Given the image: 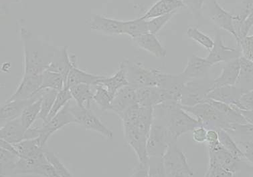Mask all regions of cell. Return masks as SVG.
<instances>
[{
    "label": "cell",
    "mask_w": 253,
    "mask_h": 177,
    "mask_svg": "<svg viewBox=\"0 0 253 177\" xmlns=\"http://www.w3.org/2000/svg\"><path fill=\"white\" fill-rule=\"evenodd\" d=\"M120 118L124 127L125 140L135 152L138 163L148 165L146 146L154 122V107L133 105Z\"/></svg>",
    "instance_id": "obj_1"
},
{
    "label": "cell",
    "mask_w": 253,
    "mask_h": 177,
    "mask_svg": "<svg viewBox=\"0 0 253 177\" xmlns=\"http://www.w3.org/2000/svg\"><path fill=\"white\" fill-rule=\"evenodd\" d=\"M20 36L24 50L23 75L42 74L53 59L56 47L35 38L33 33L24 27L21 28Z\"/></svg>",
    "instance_id": "obj_2"
},
{
    "label": "cell",
    "mask_w": 253,
    "mask_h": 177,
    "mask_svg": "<svg viewBox=\"0 0 253 177\" xmlns=\"http://www.w3.org/2000/svg\"><path fill=\"white\" fill-rule=\"evenodd\" d=\"M154 123L166 126L176 140L201 125L199 120L189 114L182 105L173 101H164L154 107Z\"/></svg>",
    "instance_id": "obj_3"
},
{
    "label": "cell",
    "mask_w": 253,
    "mask_h": 177,
    "mask_svg": "<svg viewBox=\"0 0 253 177\" xmlns=\"http://www.w3.org/2000/svg\"><path fill=\"white\" fill-rule=\"evenodd\" d=\"M182 107L187 112L197 118L201 125L208 130L214 129L218 131V129H222L226 131L228 126L233 124L228 123L222 113L209 101L207 100L205 102L192 107Z\"/></svg>",
    "instance_id": "obj_4"
},
{
    "label": "cell",
    "mask_w": 253,
    "mask_h": 177,
    "mask_svg": "<svg viewBox=\"0 0 253 177\" xmlns=\"http://www.w3.org/2000/svg\"><path fill=\"white\" fill-rule=\"evenodd\" d=\"M214 80L209 77L189 80L184 85L179 103L184 107H192L207 100L213 89Z\"/></svg>",
    "instance_id": "obj_5"
},
{
    "label": "cell",
    "mask_w": 253,
    "mask_h": 177,
    "mask_svg": "<svg viewBox=\"0 0 253 177\" xmlns=\"http://www.w3.org/2000/svg\"><path fill=\"white\" fill-rule=\"evenodd\" d=\"M168 128L153 122L147 141V152L149 158H163L171 145L177 143Z\"/></svg>",
    "instance_id": "obj_6"
},
{
    "label": "cell",
    "mask_w": 253,
    "mask_h": 177,
    "mask_svg": "<svg viewBox=\"0 0 253 177\" xmlns=\"http://www.w3.org/2000/svg\"><path fill=\"white\" fill-rule=\"evenodd\" d=\"M124 61L130 86L135 88L158 86V77L161 72L160 69L147 68L141 63H132L128 59Z\"/></svg>",
    "instance_id": "obj_7"
},
{
    "label": "cell",
    "mask_w": 253,
    "mask_h": 177,
    "mask_svg": "<svg viewBox=\"0 0 253 177\" xmlns=\"http://www.w3.org/2000/svg\"><path fill=\"white\" fill-rule=\"evenodd\" d=\"M166 177H193L194 171L176 143L171 145L163 157Z\"/></svg>",
    "instance_id": "obj_8"
},
{
    "label": "cell",
    "mask_w": 253,
    "mask_h": 177,
    "mask_svg": "<svg viewBox=\"0 0 253 177\" xmlns=\"http://www.w3.org/2000/svg\"><path fill=\"white\" fill-rule=\"evenodd\" d=\"M234 28L237 33V41L248 35L249 31L253 27V0H243L233 12Z\"/></svg>",
    "instance_id": "obj_9"
},
{
    "label": "cell",
    "mask_w": 253,
    "mask_h": 177,
    "mask_svg": "<svg viewBox=\"0 0 253 177\" xmlns=\"http://www.w3.org/2000/svg\"><path fill=\"white\" fill-rule=\"evenodd\" d=\"M70 102L61 111H60L55 116L48 121L44 122L41 127V134L38 137L40 145L44 147L48 139L55 132L71 123H77V120L72 114Z\"/></svg>",
    "instance_id": "obj_10"
},
{
    "label": "cell",
    "mask_w": 253,
    "mask_h": 177,
    "mask_svg": "<svg viewBox=\"0 0 253 177\" xmlns=\"http://www.w3.org/2000/svg\"><path fill=\"white\" fill-rule=\"evenodd\" d=\"M70 108L72 114L76 118L77 123L83 126L86 130L99 133L105 138L113 139V132L102 123L101 120L94 114L91 109L82 108L77 105L70 106Z\"/></svg>",
    "instance_id": "obj_11"
},
{
    "label": "cell",
    "mask_w": 253,
    "mask_h": 177,
    "mask_svg": "<svg viewBox=\"0 0 253 177\" xmlns=\"http://www.w3.org/2000/svg\"><path fill=\"white\" fill-rule=\"evenodd\" d=\"M187 82L188 80L181 73L169 74L161 71L158 77V87L161 88L165 101H173L179 103L183 88Z\"/></svg>",
    "instance_id": "obj_12"
},
{
    "label": "cell",
    "mask_w": 253,
    "mask_h": 177,
    "mask_svg": "<svg viewBox=\"0 0 253 177\" xmlns=\"http://www.w3.org/2000/svg\"><path fill=\"white\" fill-rule=\"evenodd\" d=\"M214 46L210 51L209 55L206 59L212 64V65L217 63L225 62L227 63L232 60L239 59L242 56L241 50L230 48L225 46L222 39V34L219 29L215 32V39Z\"/></svg>",
    "instance_id": "obj_13"
},
{
    "label": "cell",
    "mask_w": 253,
    "mask_h": 177,
    "mask_svg": "<svg viewBox=\"0 0 253 177\" xmlns=\"http://www.w3.org/2000/svg\"><path fill=\"white\" fill-rule=\"evenodd\" d=\"M209 148V163L214 164L236 174L241 169L242 161L237 159L219 143L217 146Z\"/></svg>",
    "instance_id": "obj_14"
},
{
    "label": "cell",
    "mask_w": 253,
    "mask_h": 177,
    "mask_svg": "<svg viewBox=\"0 0 253 177\" xmlns=\"http://www.w3.org/2000/svg\"><path fill=\"white\" fill-rule=\"evenodd\" d=\"M209 18L219 29L228 32L237 41V35L233 26V15L221 6L217 0H208Z\"/></svg>",
    "instance_id": "obj_15"
},
{
    "label": "cell",
    "mask_w": 253,
    "mask_h": 177,
    "mask_svg": "<svg viewBox=\"0 0 253 177\" xmlns=\"http://www.w3.org/2000/svg\"><path fill=\"white\" fill-rule=\"evenodd\" d=\"M42 91H39L37 95L33 98L26 100H13L7 101L5 104L1 106V112H0V120L1 125H4L7 122L16 119L20 118L24 109L32 103L38 100L42 97Z\"/></svg>",
    "instance_id": "obj_16"
},
{
    "label": "cell",
    "mask_w": 253,
    "mask_h": 177,
    "mask_svg": "<svg viewBox=\"0 0 253 177\" xmlns=\"http://www.w3.org/2000/svg\"><path fill=\"white\" fill-rule=\"evenodd\" d=\"M123 24L124 21L114 20L98 14L92 15L88 22V25L92 30L110 36L124 34Z\"/></svg>",
    "instance_id": "obj_17"
},
{
    "label": "cell",
    "mask_w": 253,
    "mask_h": 177,
    "mask_svg": "<svg viewBox=\"0 0 253 177\" xmlns=\"http://www.w3.org/2000/svg\"><path fill=\"white\" fill-rule=\"evenodd\" d=\"M137 105L135 88L129 86L124 87L115 94L109 112L114 113L119 117L133 105Z\"/></svg>",
    "instance_id": "obj_18"
},
{
    "label": "cell",
    "mask_w": 253,
    "mask_h": 177,
    "mask_svg": "<svg viewBox=\"0 0 253 177\" xmlns=\"http://www.w3.org/2000/svg\"><path fill=\"white\" fill-rule=\"evenodd\" d=\"M42 75H26L22 77L18 88L7 101L26 100L33 98L40 91Z\"/></svg>",
    "instance_id": "obj_19"
},
{
    "label": "cell",
    "mask_w": 253,
    "mask_h": 177,
    "mask_svg": "<svg viewBox=\"0 0 253 177\" xmlns=\"http://www.w3.org/2000/svg\"><path fill=\"white\" fill-rule=\"evenodd\" d=\"M212 66L206 58L192 55L188 58L186 67L181 73L188 81L205 78L209 77L208 75Z\"/></svg>",
    "instance_id": "obj_20"
},
{
    "label": "cell",
    "mask_w": 253,
    "mask_h": 177,
    "mask_svg": "<svg viewBox=\"0 0 253 177\" xmlns=\"http://www.w3.org/2000/svg\"><path fill=\"white\" fill-rule=\"evenodd\" d=\"M248 90L237 86H224L213 88L208 95L207 99L225 103L230 106H236L241 96Z\"/></svg>",
    "instance_id": "obj_21"
},
{
    "label": "cell",
    "mask_w": 253,
    "mask_h": 177,
    "mask_svg": "<svg viewBox=\"0 0 253 177\" xmlns=\"http://www.w3.org/2000/svg\"><path fill=\"white\" fill-rule=\"evenodd\" d=\"M68 49L67 46L62 48H56L53 59L48 69V70L62 75L65 82L74 63L77 61V58L74 55L69 56Z\"/></svg>",
    "instance_id": "obj_22"
},
{
    "label": "cell",
    "mask_w": 253,
    "mask_h": 177,
    "mask_svg": "<svg viewBox=\"0 0 253 177\" xmlns=\"http://www.w3.org/2000/svg\"><path fill=\"white\" fill-rule=\"evenodd\" d=\"M132 41L136 46L152 54L158 59L165 58L167 55V51L162 46L156 35L153 34L150 32L137 38L133 39Z\"/></svg>",
    "instance_id": "obj_23"
},
{
    "label": "cell",
    "mask_w": 253,
    "mask_h": 177,
    "mask_svg": "<svg viewBox=\"0 0 253 177\" xmlns=\"http://www.w3.org/2000/svg\"><path fill=\"white\" fill-rule=\"evenodd\" d=\"M137 104L141 107H154L165 101L161 88L158 86L135 88Z\"/></svg>",
    "instance_id": "obj_24"
},
{
    "label": "cell",
    "mask_w": 253,
    "mask_h": 177,
    "mask_svg": "<svg viewBox=\"0 0 253 177\" xmlns=\"http://www.w3.org/2000/svg\"><path fill=\"white\" fill-rule=\"evenodd\" d=\"M240 69L239 58L226 63L222 67L220 75L214 80L213 88L224 86H233L237 85Z\"/></svg>",
    "instance_id": "obj_25"
},
{
    "label": "cell",
    "mask_w": 253,
    "mask_h": 177,
    "mask_svg": "<svg viewBox=\"0 0 253 177\" xmlns=\"http://www.w3.org/2000/svg\"><path fill=\"white\" fill-rule=\"evenodd\" d=\"M27 129L22 125L20 118L7 122L0 129V139H3L13 145L25 140Z\"/></svg>",
    "instance_id": "obj_26"
},
{
    "label": "cell",
    "mask_w": 253,
    "mask_h": 177,
    "mask_svg": "<svg viewBox=\"0 0 253 177\" xmlns=\"http://www.w3.org/2000/svg\"><path fill=\"white\" fill-rule=\"evenodd\" d=\"M184 7L182 0H158L141 18L145 20L177 12Z\"/></svg>",
    "instance_id": "obj_27"
},
{
    "label": "cell",
    "mask_w": 253,
    "mask_h": 177,
    "mask_svg": "<svg viewBox=\"0 0 253 177\" xmlns=\"http://www.w3.org/2000/svg\"><path fill=\"white\" fill-rule=\"evenodd\" d=\"M104 76L91 74L79 69L77 61L73 64L66 80L65 87L68 88L79 84H86L94 86L97 85Z\"/></svg>",
    "instance_id": "obj_28"
},
{
    "label": "cell",
    "mask_w": 253,
    "mask_h": 177,
    "mask_svg": "<svg viewBox=\"0 0 253 177\" xmlns=\"http://www.w3.org/2000/svg\"><path fill=\"white\" fill-rule=\"evenodd\" d=\"M98 84L105 87L109 93L114 97L119 90L124 87L129 86L124 61H123L120 63V68L114 75L109 77L104 76Z\"/></svg>",
    "instance_id": "obj_29"
},
{
    "label": "cell",
    "mask_w": 253,
    "mask_h": 177,
    "mask_svg": "<svg viewBox=\"0 0 253 177\" xmlns=\"http://www.w3.org/2000/svg\"><path fill=\"white\" fill-rule=\"evenodd\" d=\"M91 86L86 84H79L69 88L73 99L76 101L77 105L82 108L90 109L93 101L94 92Z\"/></svg>",
    "instance_id": "obj_30"
},
{
    "label": "cell",
    "mask_w": 253,
    "mask_h": 177,
    "mask_svg": "<svg viewBox=\"0 0 253 177\" xmlns=\"http://www.w3.org/2000/svg\"><path fill=\"white\" fill-rule=\"evenodd\" d=\"M240 73L236 86L246 90L253 89V61L241 56L239 58Z\"/></svg>",
    "instance_id": "obj_31"
},
{
    "label": "cell",
    "mask_w": 253,
    "mask_h": 177,
    "mask_svg": "<svg viewBox=\"0 0 253 177\" xmlns=\"http://www.w3.org/2000/svg\"><path fill=\"white\" fill-rule=\"evenodd\" d=\"M18 152L19 157L22 158H36L44 152L42 147L37 139L24 140L14 145Z\"/></svg>",
    "instance_id": "obj_32"
},
{
    "label": "cell",
    "mask_w": 253,
    "mask_h": 177,
    "mask_svg": "<svg viewBox=\"0 0 253 177\" xmlns=\"http://www.w3.org/2000/svg\"><path fill=\"white\" fill-rule=\"evenodd\" d=\"M20 157L8 150L0 148V176L9 177L14 174Z\"/></svg>",
    "instance_id": "obj_33"
},
{
    "label": "cell",
    "mask_w": 253,
    "mask_h": 177,
    "mask_svg": "<svg viewBox=\"0 0 253 177\" xmlns=\"http://www.w3.org/2000/svg\"><path fill=\"white\" fill-rule=\"evenodd\" d=\"M123 31L124 34L127 35L131 39L140 37L149 33L147 20L139 18L133 20L124 21Z\"/></svg>",
    "instance_id": "obj_34"
},
{
    "label": "cell",
    "mask_w": 253,
    "mask_h": 177,
    "mask_svg": "<svg viewBox=\"0 0 253 177\" xmlns=\"http://www.w3.org/2000/svg\"><path fill=\"white\" fill-rule=\"evenodd\" d=\"M41 75L42 84L40 91L46 88H51L60 91L65 88V79L59 73L47 69Z\"/></svg>",
    "instance_id": "obj_35"
},
{
    "label": "cell",
    "mask_w": 253,
    "mask_h": 177,
    "mask_svg": "<svg viewBox=\"0 0 253 177\" xmlns=\"http://www.w3.org/2000/svg\"><path fill=\"white\" fill-rule=\"evenodd\" d=\"M93 88L94 102L103 112H109L114 96L111 95L108 90L101 84L95 85Z\"/></svg>",
    "instance_id": "obj_36"
},
{
    "label": "cell",
    "mask_w": 253,
    "mask_h": 177,
    "mask_svg": "<svg viewBox=\"0 0 253 177\" xmlns=\"http://www.w3.org/2000/svg\"><path fill=\"white\" fill-rule=\"evenodd\" d=\"M42 97L35 102L28 105L20 117L22 125L28 129L33 126L37 118H39L41 110Z\"/></svg>",
    "instance_id": "obj_37"
},
{
    "label": "cell",
    "mask_w": 253,
    "mask_h": 177,
    "mask_svg": "<svg viewBox=\"0 0 253 177\" xmlns=\"http://www.w3.org/2000/svg\"><path fill=\"white\" fill-rule=\"evenodd\" d=\"M217 131L218 133L219 141H220L221 146L235 156V157H237V159L241 160V161L245 160L243 152L241 151L239 146H238L237 141H234L233 137L224 130L218 129Z\"/></svg>",
    "instance_id": "obj_38"
},
{
    "label": "cell",
    "mask_w": 253,
    "mask_h": 177,
    "mask_svg": "<svg viewBox=\"0 0 253 177\" xmlns=\"http://www.w3.org/2000/svg\"><path fill=\"white\" fill-rule=\"evenodd\" d=\"M42 94L41 110L39 118H41L43 122H44L53 106L58 91L51 88L42 89Z\"/></svg>",
    "instance_id": "obj_39"
},
{
    "label": "cell",
    "mask_w": 253,
    "mask_h": 177,
    "mask_svg": "<svg viewBox=\"0 0 253 177\" xmlns=\"http://www.w3.org/2000/svg\"><path fill=\"white\" fill-rule=\"evenodd\" d=\"M72 99H73V97H72L71 91H70L69 88H67V87H65V88L62 89L61 91H58L53 106H52L50 114H49L48 118L44 122L48 121L55 116L60 111H61L71 101Z\"/></svg>",
    "instance_id": "obj_40"
},
{
    "label": "cell",
    "mask_w": 253,
    "mask_h": 177,
    "mask_svg": "<svg viewBox=\"0 0 253 177\" xmlns=\"http://www.w3.org/2000/svg\"><path fill=\"white\" fill-rule=\"evenodd\" d=\"M186 33L189 38L196 41V43L203 46L204 48L209 51V52L212 50L213 46H214V40H212L209 35L200 31L198 28L194 27L188 28Z\"/></svg>",
    "instance_id": "obj_41"
},
{
    "label": "cell",
    "mask_w": 253,
    "mask_h": 177,
    "mask_svg": "<svg viewBox=\"0 0 253 177\" xmlns=\"http://www.w3.org/2000/svg\"><path fill=\"white\" fill-rule=\"evenodd\" d=\"M176 13L177 12H175L165 15V16L157 17V18L147 20L149 32L156 35L171 20V19L175 16Z\"/></svg>",
    "instance_id": "obj_42"
},
{
    "label": "cell",
    "mask_w": 253,
    "mask_h": 177,
    "mask_svg": "<svg viewBox=\"0 0 253 177\" xmlns=\"http://www.w3.org/2000/svg\"><path fill=\"white\" fill-rule=\"evenodd\" d=\"M148 171L149 177H166L163 158H149Z\"/></svg>",
    "instance_id": "obj_43"
},
{
    "label": "cell",
    "mask_w": 253,
    "mask_h": 177,
    "mask_svg": "<svg viewBox=\"0 0 253 177\" xmlns=\"http://www.w3.org/2000/svg\"><path fill=\"white\" fill-rule=\"evenodd\" d=\"M44 154L49 163L52 165L58 174L62 177H73L65 165L60 161L53 152L44 150Z\"/></svg>",
    "instance_id": "obj_44"
},
{
    "label": "cell",
    "mask_w": 253,
    "mask_h": 177,
    "mask_svg": "<svg viewBox=\"0 0 253 177\" xmlns=\"http://www.w3.org/2000/svg\"><path fill=\"white\" fill-rule=\"evenodd\" d=\"M237 43L241 49L242 56L253 61V35H247Z\"/></svg>",
    "instance_id": "obj_45"
},
{
    "label": "cell",
    "mask_w": 253,
    "mask_h": 177,
    "mask_svg": "<svg viewBox=\"0 0 253 177\" xmlns=\"http://www.w3.org/2000/svg\"><path fill=\"white\" fill-rule=\"evenodd\" d=\"M235 175L214 164L209 163L205 177H236Z\"/></svg>",
    "instance_id": "obj_46"
},
{
    "label": "cell",
    "mask_w": 253,
    "mask_h": 177,
    "mask_svg": "<svg viewBox=\"0 0 253 177\" xmlns=\"http://www.w3.org/2000/svg\"><path fill=\"white\" fill-rule=\"evenodd\" d=\"M238 146L243 152L245 161L253 165V141H237Z\"/></svg>",
    "instance_id": "obj_47"
},
{
    "label": "cell",
    "mask_w": 253,
    "mask_h": 177,
    "mask_svg": "<svg viewBox=\"0 0 253 177\" xmlns=\"http://www.w3.org/2000/svg\"><path fill=\"white\" fill-rule=\"evenodd\" d=\"M184 7H187L194 18L198 20L202 16L203 5L200 0H182Z\"/></svg>",
    "instance_id": "obj_48"
},
{
    "label": "cell",
    "mask_w": 253,
    "mask_h": 177,
    "mask_svg": "<svg viewBox=\"0 0 253 177\" xmlns=\"http://www.w3.org/2000/svg\"><path fill=\"white\" fill-rule=\"evenodd\" d=\"M244 110L253 111V89L249 90L241 96L236 106Z\"/></svg>",
    "instance_id": "obj_49"
},
{
    "label": "cell",
    "mask_w": 253,
    "mask_h": 177,
    "mask_svg": "<svg viewBox=\"0 0 253 177\" xmlns=\"http://www.w3.org/2000/svg\"><path fill=\"white\" fill-rule=\"evenodd\" d=\"M208 129L203 125L198 126L192 131V138L196 143H203L207 142Z\"/></svg>",
    "instance_id": "obj_50"
},
{
    "label": "cell",
    "mask_w": 253,
    "mask_h": 177,
    "mask_svg": "<svg viewBox=\"0 0 253 177\" xmlns=\"http://www.w3.org/2000/svg\"><path fill=\"white\" fill-rule=\"evenodd\" d=\"M207 142L208 147L217 146L220 143L218 131L214 129H209L207 131Z\"/></svg>",
    "instance_id": "obj_51"
},
{
    "label": "cell",
    "mask_w": 253,
    "mask_h": 177,
    "mask_svg": "<svg viewBox=\"0 0 253 177\" xmlns=\"http://www.w3.org/2000/svg\"><path fill=\"white\" fill-rule=\"evenodd\" d=\"M130 177H149L148 165L138 163Z\"/></svg>",
    "instance_id": "obj_52"
},
{
    "label": "cell",
    "mask_w": 253,
    "mask_h": 177,
    "mask_svg": "<svg viewBox=\"0 0 253 177\" xmlns=\"http://www.w3.org/2000/svg\"><path fill=\"white\" fill-rule=\"evenodd\" d=\"M43 177H62L48 161L43 165Z\"/></svg>",
    "instance_id": "obj_53"
},
{
    "label": "cell",
    "mask_w": 253,
    "mask_h": 177,
    "mask_svg": "<svg viewBox=\"0 0 253 177\" xmlns=\"http://www.w3.org/2000/svg\"><path fill=\"white\" fill-rule=\"evenodd\" d=\"M0 147H1V148H3V149L8 150V151L12 152L13 153L18 154V155L16 148L12 143L7 142V141L3 140V139H0Z\"/></svg>",
    "instance_id": "obj_54"
},
{
    "label": "cell",
    "mask_w": 253,
    "mask_h": 177,
    "mask_svg": "<svg viewBox=\"0 0 253 177\" xmlns=\"http://www.w3.org/2000/svg\"><path fill=\"white\" fill-rule=\"evenodd\" d=\"M237 109H239V112L241 113L242 116L244 117V118H245V120H247V123L250 124V125H253V111L244 110V109H241L239 108Z\"/></svg>",
    "instance_id": "obj_55"
},
{
    "label": "cell",
    "mask_w": 253,
    "mask_h": 177,
    "mask_svg": "<svg viewBox=\"0 0 253 177\" xmlns=\"http://www.w3.org/2000/svg\"><path fill=\"white\" fill-rule=\"evenodd\" d=\"M22 0H1V5L6 6L12 4V3H17L20 2Z\"/></svg>",
    "instance_id": "obj_56"
},
{
    "label": "cell",
    "mask_w": 253,
    "mask_h": 177,
    "mask_svg": "<svg viewBox=\"0 0 253 177\" xmlns=\"http://www.w3.org/2000/svg\"><path fill=\"white\" fill-rule=\"evenodd\" d=\"M246 171L248 173L249 177H253V165L247 164L246 165Z\"/></svg>",
    "instance_id": "obj_57"
},
{
    "label": "cell",
    "mask_w": 253,
    "mask_h": 177,
    "mask_svg": "<svg viewBox=\"0 0 253 177\" xmlns=\"http://www.w3.org/2000/svg\"><path fill=\"white\" fill-rule=\"evenodd\" d=\"M200 3H201L202 5H204L205 3L207 2L208 0H200Z\"/></svg>",
    "instance_id": "obj_58"
}]
</instances>
